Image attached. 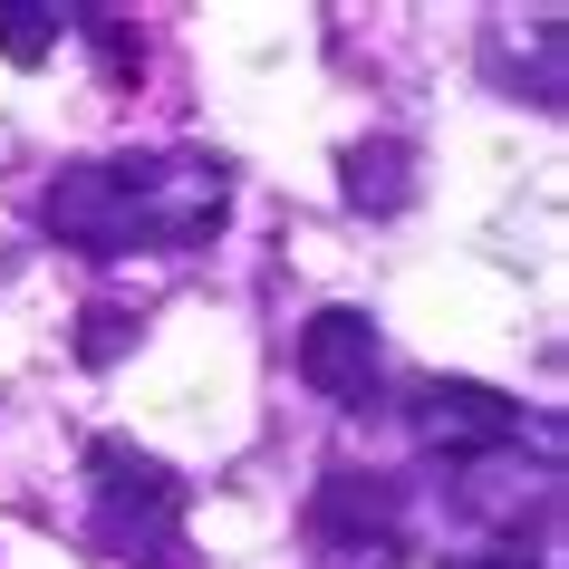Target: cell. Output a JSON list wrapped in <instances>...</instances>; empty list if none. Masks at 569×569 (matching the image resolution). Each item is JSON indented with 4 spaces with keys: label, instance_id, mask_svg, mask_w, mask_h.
Masks as SVG:
<instances>
[{
    "label": "cell",
    "instance_id": "6da1fadb",
    "mask_svg": "<svg viewBox=\"0 0 569 569\" xmlns=\"http://www.w3.org/2000/svg\"><path fill=\"white\" fill-rule=\"evenodd\" d=\"M49 232L88 261H126V251H203L232 212V174L203 154H97V164H59L49 183Z\"/></svg>",
    "mask_w": 569,
    "mask_h": 569
},
{
    "label": "cell",
    "instance_id": "7a4b0ae2",
    "mask_svg": "<svg viewBox=\"0 0 569 569\" xmlns=\"http://www.w3.org/2000/svg\"><path fill=\"white\" fill-rule=\"evenodd\" d=\"M88 492H97L88 540L107 550V560L146 569V560H164V550H174L183 482H174V463H164V453L126 445V435H97V445H88Z\"/></svg>",
    "mask_w": 569,
    "mask_h": 569
},
{
    "label": "cell",
    "instance_id": "3957f363",
    "mask_svg": "<svg viewBox=\"0 0 569 569\" xmlns=\"http://www.w3.org/2000/svg\"><path fill=\"white\" fill-rule=\"evenodd\" d=\"M416 435L453 463H473V453H502L521 445V406L502 387H482V377H425L416 387Z\"/></svg>",
    "mask_w": 569,
    "mask_h": 569
},
{
    "label": "cell",
    "instance_id": "277c9868",
    "mask_svg": "<svg viewBox=\"0 0 569 569\" xmlns=\"http://www.w3.org/2000/svg\"><path fill=\"white\" fill-rule=\"evenodd\" d=\"M569 30L560 10H502L482 20V78L502 97H531V107H560V78H569Z\"/></svg>",
    "mask_w": 569,
    "mask_h": 569
},
{
    "label": "cell",
    "instance_id": "5b68a950",
    "mask_svg": "<svg viewBox=\"0 0 569 569\" xmlns=\"http://www.w3.org/2000/svg\"><path fill=\"white\" fill-rule=\"evenodd\" d=\"M396 521H406V492H396L387 473H329L319 492H309V540L358 550V560H387Z\"/></svg>",
    "mask_w": 569,
    "mask_h": 569
},
{
    "label": "cell",
    "instance_id": "8992f818",
    "mask_svg": "<svg viewBox=\"0 0 569 569\" xmlns=\"http://www.w3.org/2000/svg\"><path fill=\"white\" fill-rule=\"evenodd\" d=\"M453 502L473 511V521H492V531H511L521 540V521H550V511H560V463H521V453H473V463H463V482H453Z\"/></svg>",
    "mask_w": 569,
    "mask_h": 569
},
{
    "label": "cell",
    "instance_id": "52a82bcc",
    "mask_svg": "<svg viewBox=\"0 0 569 569\" xmlns=\"http://www.w3.org/2000/svg\"><path fill=\"white\" fill-rule=\"evenodd\" d=\"M377 319L367 309H319L300 329V387H319V396H338V406H367L377 396Z\"/></svg>",
    "mask_w": 569,
    "mask_h": 569
},
{
    "label": "cell",
    "instance_id": "ba28073f",
    "mask_svg": "<svg viewBox=\"0 0 569 569\" xmlns=\"http://www.w3.org/2000/svg\"><path fill=\"white\" fill-rule=\"evenodd\" d=\"M348 203H358V212H406V203H416V146H406V136H367V146H348Z\"/></svg>",
    "mask_w": 569,
    "mask_h": 569
},
{
    "label": "cell",
    "instance_id": "9c48e42d",
    "mask_svg": "<svg viewBox=\"0 0 569 569\" xmlns=\"http://www.w3.org/2000/svg\"><path fill=\"white\" fill-rule=\"evenodd\" d=\"M68 10H49V0H0V59L10 68H39L49 49H59Z\"/></svg>",
    "mask_w": 569,
    "mask_h": 569
},
{
    "label": "cell",
    "instance_id": "30bf717a",
    "mask_svg": "<svg viewBox=\"0 0 569 569\" xmlns=\"http://www.w3.org/2000/svg\"><path fill=\"white\" fill-rule=\"evenodd\" d=\"M68 30H88V49L107 59V78H136V68H146V49H136V30H126L117 10H68Z\"/></svg>",
    "mask_w": 569,
    "mask_h": 569
},
{
    "label": "cell",
    "instance_id": "8fae6325",
    "mask_svg": "<svg viewBox=\"0 0 569 569\" xmlns=\"http://www.w3.org/2000/svg\"><path fill=\"white\" fill-rule=\"evenodd\" d=\"M126 348H136V319H126V309H107V300H97L88 319H78V358H88V367H117Z\"/></svg>",
    "mask_w": 569,
    "mask_h": 569
},
{
    "label": "cell",
    "instance_id": "7c38bea8",
    "mask_svg": "<svg viewBox=\"0 0 569 569\" xmlns=\"http://www.w3.org/2000/svg\"><path fill=\"white\" fill-rule=\"evenodd\" d=\"M445 569H540V560H521V550H463V560H445Z\"/></svg>",
    "mask_w": 569,
    "mask_h": 569
}]
</instances>
